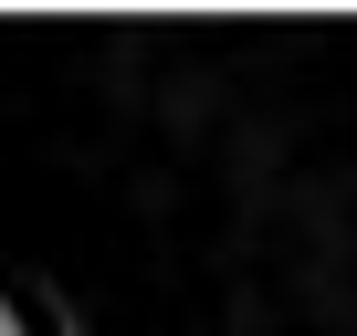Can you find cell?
<instances>
[{"label":"cell","instance_id":"obj_1","mask_svg":"<svg viewBox=\"0 0 357 336\" xmlns=\"http://www.w3.org/2000/svg\"><path fill=\"white\" fill-rule=\"evenodd\" d=\"M0 336H32V326H22V305H11V294H0Z\"/></svg>","mask_w":357,"mask_h":336}]
</instances>
